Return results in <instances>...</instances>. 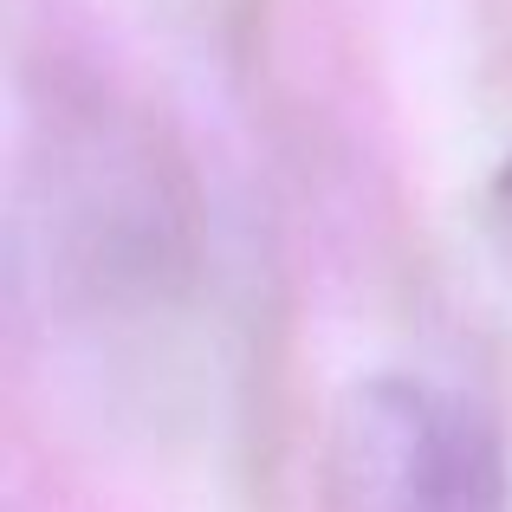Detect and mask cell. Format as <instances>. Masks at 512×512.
<instances>
[{
  "label": "cell",
  "mask_w": 512,
  "mask_h": 512,
  "mask_svg": "<svg viewBox=\"0 0 512 512\" xmlns=\"http://www.w3.org/2000/svg\"><path fill=\"white\" fill-rule=\"evenodd\" d=\"M338 512H512L500 422L435 376H363L331 415Z\"/></svg>",
  "instance_id": "1"
},
{
  "label": "cell",
  "mask_w": 512,
  "mask_h": 512,
  "mask_svg": "<svg viewBox=\"0 0 512 512\" xmlns=\"http://www.w3.org/2000/svg\"><path fill=\"white\" fill-rule=\"evenodd\" d=\"M480 227H487V247L493 260H500V273L512 279V156L500 169H493L487 182V201H480Z\"/></svg>",
  "instance_id": "2"
}]
</instances>
